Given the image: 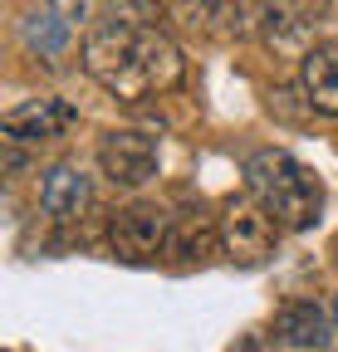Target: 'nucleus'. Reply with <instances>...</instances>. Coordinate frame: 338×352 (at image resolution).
Returning <instances> with one entry per match:
<instances>
[{
	"mask_svg": "<svg viewBox=\"0 0 338 352\" xmlns=\"http://www.w3.org/2000/svg\"><path fill=\"white\" fill-rule=\"evenodd\" d=\"M83 69H89L113 98L142 103L152 94H172L187 74V59L172 39L138 20H103L83 39Z\"/></svg>",
	"mask_w": 338,
	"mask_h": 352,
	"instance_id": "nucleus-1",
	"label": "nucleus"
},
{
	"mask_svg": "<svg viewBox=\"0 0 338 352\" xmlns=\"http://www.w3.org/2000/svg\"><path fill=\"white\" fill-rule=\"evenodd\" d=\"M245 182H250V196L265 206V215L275 220L279 230H309L319 210H324V186L319 176L279 147H260L250 152L245 162Z\"/></svg>",
	"mask_w": 338,
	"mask_h": 352,
	"instance_id": "nucleus-2",
	"label": "nucleus"
},
{
	"mask_svg": "<svg viewBox=\"0 0 338 352\" xmlns=\"http://www.w3.org/2000/svg\"><path fill=\"white\" fill-rule=\"evenodd\" d=\"M108 245H113L118 259L142 264V259H152V254H162L167 245H172V220H167V210L152 206V201H133V206L113 210Z\"/></svg>",
	"mask_w": 338,
	"mask_h": 352,
	"instance_id": "nucleus-3",
	"label": "nucleus"
},
{
	"mask_svg": "<svg viewBox=\"0 0 338 352\" xmlns=\"http://www.w3.org/2000/svg\"><path fill=\"white\" fill-rule=\"evenodd\" d=\"M98 166L113 186H142L157 176V138L138 127H113L98 142Z\"/></svg>",
	"mask_w": 338,
	"mask_h": 352,
	"instance_id": "nucleus-4",
	"label": "nucleus"
},
{
	"mask_svg": "<svg viewBox=\"0 0 338 352\" xmlns=\"http://www.w3.org/2000/svg\"><path fill=\"white\" fill-rule=\"evenodd\" d=\"M333 318L319 298H284L270 318V342L289 347V352H319L333 342Z\"/></svg>",
	"mask_w": 338,
	"mask_h": 352,
	"instance_id": "nucleus-5",
	"label": "nucleus"
},
{
	"mask_svg": "<svg viewBox=\"0 0 338 352\" xmlns=\"http://www.w3.org/2000/svg\"><path fill=\"white\" fill-rule=\"evenodd\" d=\"M275 240H279V226L265 215L260 201H231L226 206V215H221V245H226L231 259L260 264L275 250Z\"/></svg>",
	"mask_w": 338,
	"mask_h": 352,
	"instance_id": "nucleus-6",
	"label": "nucleus"
},
{
	"mask_svg": "<svg viewBox=\"0 0 338 352\" xmlns=\"http://www.w3.org/2000/svg\"><path fill=\"white\" fill-rule=\"evenodd\" d=\"M74 122H78L74 103H64V98H30V103L6 108L0 132H6V142H54Z\"/></svg>",
	"mask_w": 338,
	"mask_h": 352,
	"instance_id": "nucleus-7",
	"label": "nucleus"
},
{
	"mask_svg": "<svg viewBox=\"0 0 338 352\" xmlns=\"http://www.w3.org/2000/svg\"><path fill=\"white\" fill-rule=\"evenodd\" d=\"M260 30H265V44L275 54H289V59H309L314 54V25L324 10L314 6H265L260 10Z\"/></svg>",
	"mask_w": 338,
	"mask_h": 352,
	"instance_id": "nucleus-8",
	"label": "nucleus"
},
{
	"mask_svg": "<svg viewBox=\"0 0 338 352\" xmlns=\"http://www.w3.org/2000/svg\"><path fill=\"white\" fill-rule=\"evenodd\" d=\"M89 176H83L74 162H54L45 171V186H39V210H45L54 226H69V220H78L83 210H89Z\"/></svg>",
	"mask_w": 338,
	"mask_h": 352,
	"instance_id": "nucleus-9",
	"label": "nucleus"
},
{
	"mask_svg": "<svg viewBox=\"0 0 338 352\" xmlns=\"http://www.w3.org/2000/svg\"><path fill=\"white\" fill-rule=\"evenodd\" d=\"M299 88H304V103L314 113L338 118V44H319L299 64Z\"/></svg>",
	"mask_w": 338,
	"mask_h": 352,
	"instance_id": "nucleus-10",
	"label": "nucleus"
},
{
	"mask_svg": "<svg viewBox=\"0 0 338 352\" xmlns=\"http://www.w3.org/2000/svg\"><path fill=\"white\" fill-rule=\"evenodd\" d=\"M64 15H69L64 6H34L20 20V34L30 44V54H39L45 64H59L64 50H69V20Z\"/></svg>",
	"mask_w": 338,
	"mask_h": 352,
	"instance_id": "nucleus-11",
	"label": "nucleus"
},
{
	"mask_svg": "<svg viewBox=\"0 0 338 352\" xmlns=\"http://www.w3.org/2000/svg\"><path fill=\"white\" fill-rule=\"evenodd\" d=\"M206 245H211V230H206V226H187V230L172 240V250H177V254H187V259H191V254H201Z\"/></svg>",
	"mask_w": 338,
	"mask_h": 352,
	"instance_id": "nucleus-12",
	"label": "nucleus"
},
{
	"mask_svg": "<svg viewBox=\"0 0 338 352\" xmlns=\"http://www.w3.org/2000/svg\"><path fill=\"white\" fill-rule=\"evenodd\" d=\"M231 352H265V342H260V338H245V342H240V347H231Z\"/></svg>",
	"mask_w": 338,
	"mask_h": 352,
	"instance_id": "nucleus-13",
	"label": "nucleus"
},
{
	"mask_svg": "<svg viewBox=\"0 0 338 352\" xmlns=\"http://www.w3.org/2000/svg\"><path fill=\"white\" fill-rule=\"evenodd\" d=\"M333 328H338V303H333Z\"/></svg>",
	"mask_w": 338,
	"mask_h": 352,
	"instance_id": "nucleus-14",
	"label": "nucleus"
},
{
	"mask_svg": "<svg viewBox=\"0 0 338 352\" xmlns=\"http://www.w3.org/2000/svg\"><path fill=\"white\" fill-rule=\"evenodd\" d=\"M333 254H338V240H333Z\"/></svg>",
	"mask_w": 338,
	"mask_h": 352,
	"instance_id": "nucleus-15",
	"label": "nucleus"
}]
</instances>
